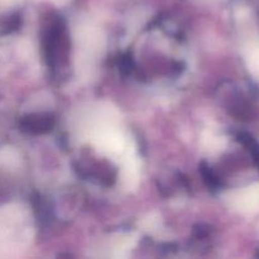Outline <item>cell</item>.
I'll return each mask as SVG.
<instances>
[{
    "label": "cell",
    "instance_id": "obj_3",
    "mask_svg": "<svg viewBox=\"0 0 259 259\" xmlns=\"http://www.w3.org/2000/svg\"><path fill=\"white\" fill-rule=\"evenodd\" d=\"M119 68H120V71L124 73V75L131 73L134 68L133 58H132L129 55L121 56L120 60H119Z\"/></svg>",
    "mask_w": 259,
    "mask_h": 259
},
{
    "label": "cell",
    "instance_id": "obj_2",
    "mask_svg": "<svg viewBox=\"0 0 259 259\" xmlns=\"http://www.w3.org/2000/svg\"><path fill=\"white\" fill-rule=\"evenodd\" d=\"M55 126V116L52 114H30L20 121V129L32 134H43L52 131Z\"/></svg>",
    "mask_w": 259,
    "mask_h": 259
},
{
    "label": "cell",
    "instance_id": "obj_4",
    "mask_svg": "<svg viewBox=\"0 0 259 259\" xmlns=\"http://www.w3.org/2000/svg\"><path fill=\"white\" fill-rule=\"evenodd\" d=\"M201 174L204 180L206 181V184L211 187H217L219 185V181H218V177L215 176L214 172L209 168V167L205 166V163L201 166Z\"/></svg>",
    "mask_w": 259,
    "mask_h": 259
},
{
    "label": "cell",
    "instance_id": "obj_1",
    "mask_svg": "<svg viewBox=\"0 0 259 259\" xmlns=\"http://www.w3.org/2000/svg\"><path fill=\"white\" fill-rule=\"evenodd\" d=\"M45 51L48 65L52 68L57 67L58 63L66 61L68 53V37L66 25L62 19H56L48 28L45 38Z\"/></svg>",
    "mask_w": 259,
    "mask_h": 259
}]
</instances>
